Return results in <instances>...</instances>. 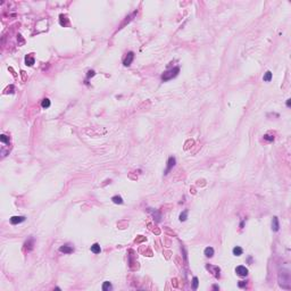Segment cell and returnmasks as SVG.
Segmentation results:
<instances>
[{"label": "cell", "mask_w": 291, "mask_h": 291, "mask_svg": "<svg viewBox=\"0 0 291 291\" xmlns=\"http://www.w3.org/2000/svg\"><path fill=\"white\" fill-rule=\"evenodd\" d=\"M179 72H180V68H179V67H174V68L170 69V71L164 72V74L161 75V80H163V81L171 80V78L175 77V76L179 74Z\"/></svg>", "instance_id": "6da1fadb"}, {"label": "cell", "mask_w": 291, "mask_h": 291, "mask_svg": "<svg viewBox=\"0 0 291 291\" xmlns=\"http://www.w3.org/2000/svg\"><path fill=\"white\" fill-rule=\"evenodd\" d=\"M235 273H237L238 275H240V276H247V275H248V268H247L246 266L240 265L235 268Z\"/></svg>", "instance_id": "7a4b0ae2"}, {"label": "cell", "mask_w": 291, "mask_h": 291, "mask_svg": "<svg viewBox=\"0 0 291 291\" xmlns=\"http://www.w3.org/2000/svg\"><path fill=\"white\" fill-rule=\"evenodd\" d=\"M133 58H134V54H133V52H129V54L126 55L124 62H123L124 66H130L131 63L133 62Z\"/></svg>", "instance_id": "3957f363"}, {"label": "cell", "mask_w": 291, "mask_h": 291, "mask_svg": "<svg viewBox=\"0 0 291 291\" xmlns=\"http://www.w3.org/2000/svg\"><path fill=\"white\" fill-rule=\"evenodd\" d=\"M175 163H176V160H175V158H174V157H170V158H168V161H167V168H166V171H165V174H168V172H170V171L172 170L173 167H174Z\"/></svg>", "instance_id": "277c9868"}, {"label": "cell", "mask_w": 291, "mask_h": 291, "mask_svg": "<svg viewBox=\"0 0 291 291\" xmlns=\"http://www.w3.org/2000/svg\"><path fill=\"white\" fill-rule=\"evenodd\" d=\"M25 221V217L24 216H13L12 218H10V223L12 224H19V223L24 222Z\"/></svg>", "instance_id": "5b68a950"}, {"label": "cell", "mask_w": 291, "mask_h": 291, "mask_svg": "<svg viewBox=\"0 0 291 291\" xmlns=\"http://www.w3.org/2000/svg\"><path fill=\"white\" fill-rule=\"evenodd\" d=\"M59 251L60 253H64V254H72L74 251V249L72 248V247L67 246V244H65V246H62L59 248Z\"/></svg>", "instance_id": "8992f818"}, {"label": "cell", "mask_w": 291, "mask_h": 291, "mask_svg": "<svg viewBox=\"0 0 291 291\" xmlns=\"http://www.w3.org/2000/svg\"><path fill=\"white\" fill-rule=\"evenodd\" d=\"M272 229L273 231H279L280 229V224H279V220H277V217H273L272 220Z\"/></svg>", "instance_id": "52a82bcc"}, {"label": "cell", "mask_w": 291, "mask_h": 291, "mask_svg": "<svg viewBox=\"0 0 291 291\" xmlns=\"http://www.w3.org/2000/svg\"><path fill=\"white\" fill-rule=\"evenodd\" d=\"M91 251H92L93 254H100V251H101V248H100L99 243H95L91 246Z\"/></svg>", "instance_id": "ba28073f"}, {"label": "cell", "mask_w": 291, "mask_h": 291, "mask_svg": "<svg viewBox=\"0 0 291 291\" xmlns=\"http://www.w3.org/2000/svg\"><path fill=\"white\" fill-rule=\"evenodd\" d=\"M25 63H26V65H28V66H32V65L34 64V58L31 56V55H27V56L25 57Z\"/></svg>", "instance_id": "9c48e42d"}, {"label": "cell", "mask_w": 291, "mask_h": 291, "mask_svg": "<svg viewBox=\"0 0 291 291\" xmlns=\"http://www.w3.org/2000/svg\"><path fill=\"white\" fill-rule=\"evenodd\" d=\"M213 255H214V249L212 248V247H207L206 249H205V256L206 257H213Z\"/></svg>", "instance_id": "30bf717a"}, {"label": "cell", "mask_w": 291, "mask_h": 291, "mask_svg": "<svg viewBox=\"0 0 291 291\" xmlns=\"http://www.w3.org/2000/svg\"><path fill=\"white\" fill-rule=\"evenodd\" d=\"M242 253H243V250H242L241 247H234L233 248V255L234 256H241Z\"/></svg>", "instance_id": "8fae6325"}, {"label": "cell", "mask_w": 291, "mask_h": 291, "mask_svg": "<svg viewBox=\"0 0 291 291\" xmlns=\"http://www.w3.org/2000/svg\"><path fill=\"white\" fill-rule=\"evenodd\" d=\"M111 289H113V286H111L110 282H108V281L104 282V284H102V290H104V291H109V290H111Z\"/></svg>", "instance_id": "7c38bea8"}, {"label": "cell", "mask_w": 291, "mask_h": 291, "mask_svg": "<svg viewBox=\"0 0 291 291\" xmlns=\"http://www.w3.org/2000/svg\"><path fill=\"white\" fill-rule=\"evenodd\" d=\"M111 200H113V202H115V203H123V199H122V197L121 196H114L113 198H111Z\"/></svg>", "instance_id": "4fadbf2b"}, {"label": "cell", "mask_w": 291, "mask_h": 291, "mask_svg": "<svg viewBox=\"0 0 291 291\" xmlns=\"http://www.w3.org/2000/svg\"><path fill=\"white\" fill-rule=\"evenodd\" d=\"M263 80L265 81V82H270L271 80H272V72H266L265 73V75H264V77H263Z\"/></svg>", "instance_id": "5bb4252c"}, {"label": "cell", "mask_w": 291, "mask_h": 291, "mask_svg": "<svg viewBox=\"0 0 291 291\" xmlns=\"http://www.w3.org/2000/svg\"><path fill=\"white\" fill-rule=\"evenodd\" d=\"M41 106H42L43 109L49 108V107H50V100H49V99H43V100H42V104H41Z\"/></svg>", "instance_id": "9a60e30c"}, {"label": "cell", "mask_w": 291, "mask_h": 291, "mask_svg": "<svg viewBox=\"0 0 291 291\" xmlns=\"http://www.w3.org/2000/svg\"><path fill=\"white\" fill-rule=\"evenodd\" d=\"M0 141L3 142V143H9V138L5 134H1L0 135Z\"/></svg>", "instance_id": "2e32d148"}, {"label": "cell", "mask_w": 291, "mask_h": 291, "mask_svg": "<svg viewBox=\"0 0 291 291\" xmlns=\"http://www.w3.org/2000/svg\"><path fill=\"white\" fill-rule=\"evenodd\" d=\"M187 217H188V211H184L183 213L180 214V221H181V222H184V221L187 220Z\"/></svg>", "instance_id": "e0dca14e"}, {"label": "cell", "mask_w": 291, "mask_h": 291, "mask_svg": "<svg viewBox=\"0 0 291 291\" xmlns=\"http://www.w3.org/2000/svg\"><path fill=\"white\" fill-rule=\"evenodd\" d=\"M198 284H199V282H198V277H196L194 276L193 279H192V288L196 290L197 288H198Z\"/></svg>", "instance_id": "ac0fdd59"}, {"label": "cell", "mask_w": 291, "mask_h": 291, "mask_svg": "<svg viewBox=\"0 0 291 291\" xmlns=\"http://www.w3.org/2000/svg\"><path fill=\"white\" fill-rule=\"evenodd\" d=\"M264 139H265V140H268V141H273V140H274V137L266 134V135H264Z\"/></svg>", "instance_id": "d6986e66"}, {"label": "cell", "mask_w": 291, "mask_h": 291, "mask_svg": "<svg viewBox=\"0 0 291 291\" xmlns=\"http://www.w3.org/2000/svg\"><path fill=\"white\" fill-rule=\"evenodd\" d=\"M95 75V72L93 71H89L88 72V77H91V76H93Z\"/></svg>", "instance_id": "ffe728a7"}, {"label": "cell", "mask_w": 291, "mask_h": 291, "mask_svg": "<svg viewBox=\"0 0 291 291\" xmlns=\"http://www.w3.org/2000/svg\"><path fill=\"white\" fill-rule=\"evenodd\" d=\"M244 285H246V282H244V281H240V282H239V286H240V288H242V286H244Z\"/></svg>", "instance_id": "44dd1931"}, {"label": "cell", "mask_w": 291, "mask_h": 291, "mask_svg": "<svg viewBox=\"0 0 291 291\" xmlns=\"http://www.w3.org/2000/svg\"><path fill=\"white\" fill-rule=\"evenodd\" d=\"M286 106L290 107V99H288V101H286Z\"/></svg>", "instance_id": "7402d4cb"}]
</instances>
